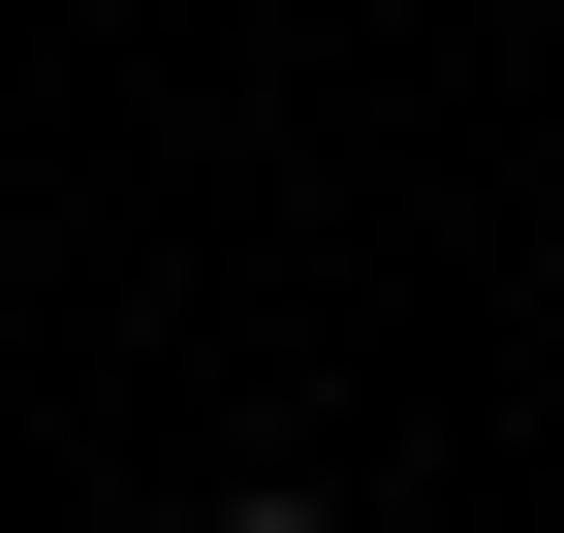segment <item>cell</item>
Masks as SVG:
<instances>
[{
  "instance_id": "1",
  "label": "cell",
  "mask_w": 564,
  "mask_h": 533,
  "mask_svg": "<svg viewBox=\"0 0 564 533\" xmlns=\"http://www.w3.org/2000/svg\"><path fill=\"white\" fill-rule=\"evenodd\" d=\"M188 533H345V502H314V471H220V502H188Z\"/></svg>"
}]
</instances>
